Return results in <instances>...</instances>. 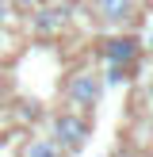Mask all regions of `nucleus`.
<instances>
[{
  "label": "nucleus",
  "mask_w": 153,
  "mask_h": 157,
  "mask_svg": "<svg viewBox=\"0 0 153 157\" xmlns=\"http://www.w3.org/2000/svg\"><path fill=\"white\" fill-rule=\"evenodd\" d=\"M19 157H61V150L50 142V138H31V142L23 146Z\"/></svg>",
  "instance_id": "nucleus-6"
},
{
  "label": "nucleus",
  "mask_w": 153,
  "mask_h": 157,
  "mask_svg": "<svg viewBox=\"0 0 153 157\" xmlns=\"http://www.w3.org/2000/svg\"><path fill=\"white\" fill-rule=\"evenodd\" d=\"M12 15H15V8L8 4V0H0V27H8V23H12Z\"/></svg>",
  "instance_id": "nucleus-8"
},
{
  "label": "nucleus",
  "mask_w": 153,
  "mask_h": 157,
  "mask_svg": "<svg viewBox=\"0 0 153 157\" xmlns=\"http://www.w3.org/2000/svg\"><path fill=\"white\" fill-rule=\"evenodd\" d=\"M149 127H153V111H149Z\"/></svg>",
  "instance_id": "nucleus-10"
},
{
  "label": "nucleus",
  "mask_w": 153,
  "mask_h": 157,
  "mask_svg": "<svg viewBox=\"0 0 153 157\" xmlns=\"http://www.w3.org/2000/svg\"><path fill=\"white\" fill-rule=\"evenodd\" d=\"M99 96H103V81H99V73H92V69H80V73H73L65 81V100L73 104V111H88V107L99 104Z\"/></svg>",
  "instance_id": "nucleus-1"
},
{
  "label": "nucleus",
  "mask_w": 153,
  "mask_h": 157,
  "mask_svg": "<svg viewBox=\"0 0 153 157\" xmlns=\"http://www.w3.org/2000/svg\"><path fill=\"white\" fill-rule=\"evenodd\" d=\"M138 54H142V42H138L134 35H119V38H107V42H103V61H107V65L126 69Z\"/></svg>",
  "instance_id": "nucleus-5"
},
{
  "label": "nucleus",
  "mask_w": 153,
  "mask_h": 157,
  "mask_svg": "<svg viewBox=\"0 0 153 157\" xmlns=\"http://www.w3.org/2000/svg\"><path fill=\"white\" fill-rule=\"evenodd\" d=\"M88 134H92V127H88L84 115H76V111H58L54 115V138L50 142L58 150H80L88 142Z\"/></svg>",
  "instance_id": "nucleus-2"
},
{
  "label": "nucleus",
  "mask_w": 153,
  "mask_h": 157,
  "mask_svg": "<svg viewBox=\"0 0 153 157\" xmlns=\"http://www.w3.org/2000/svg\"><path fill=\"white\" fill-rule=\"evenodd\" d=\"M99 81H107V84H119V81H126V69H119V65H107V73L99 77Z\"/></svg>",
  "instance_id": "nucleus-7"
},
{
  "label": "nucleus",
  "mask_w": 153,
  "mask_h": 157,
  "mask_svg": "<svg viewBox=\"0 0 153 157\" xmlns=\"http://www.w3.org/2000/svg\"><path fill=\"white\" fill-rule=\"evenodd\" d=\"M115 157H142V153H134V150H119Z\"/></svg>",
  "instance_id": "nucleus-9"
},
{
  "label": "nucleus",
  "mask_w": 153,
  "mask_h": 157,
  "mask_svg": "<svg viewBox=\"0 0 153 157\" xmlns=\"http://www.w3.org/2000/svg\"><path fill=\"white\" fill-rule=\"evenodd\" d=\"M142 0H92V12L103 27H122V23L138 19Z\"/></svg>",
  "instance_id": "nucleus-3"
},
{
  "label": "nucleus",
  "mask_w": 153,
  "mask_h": 157,
  "mask_svg": "<svg viewBox=\"0 0 153 157\" xmlns=\"http://www.w3.org/2000/svg\"><path fill=\"white\" fill-rule=\"evenodd\" d=\"M69 23V8L65 4H50V8H38L31 15V35L38 38H50V35H61Z\"/></svg>",
  "instance_id": "nucleus-4"
}]
</instances>
